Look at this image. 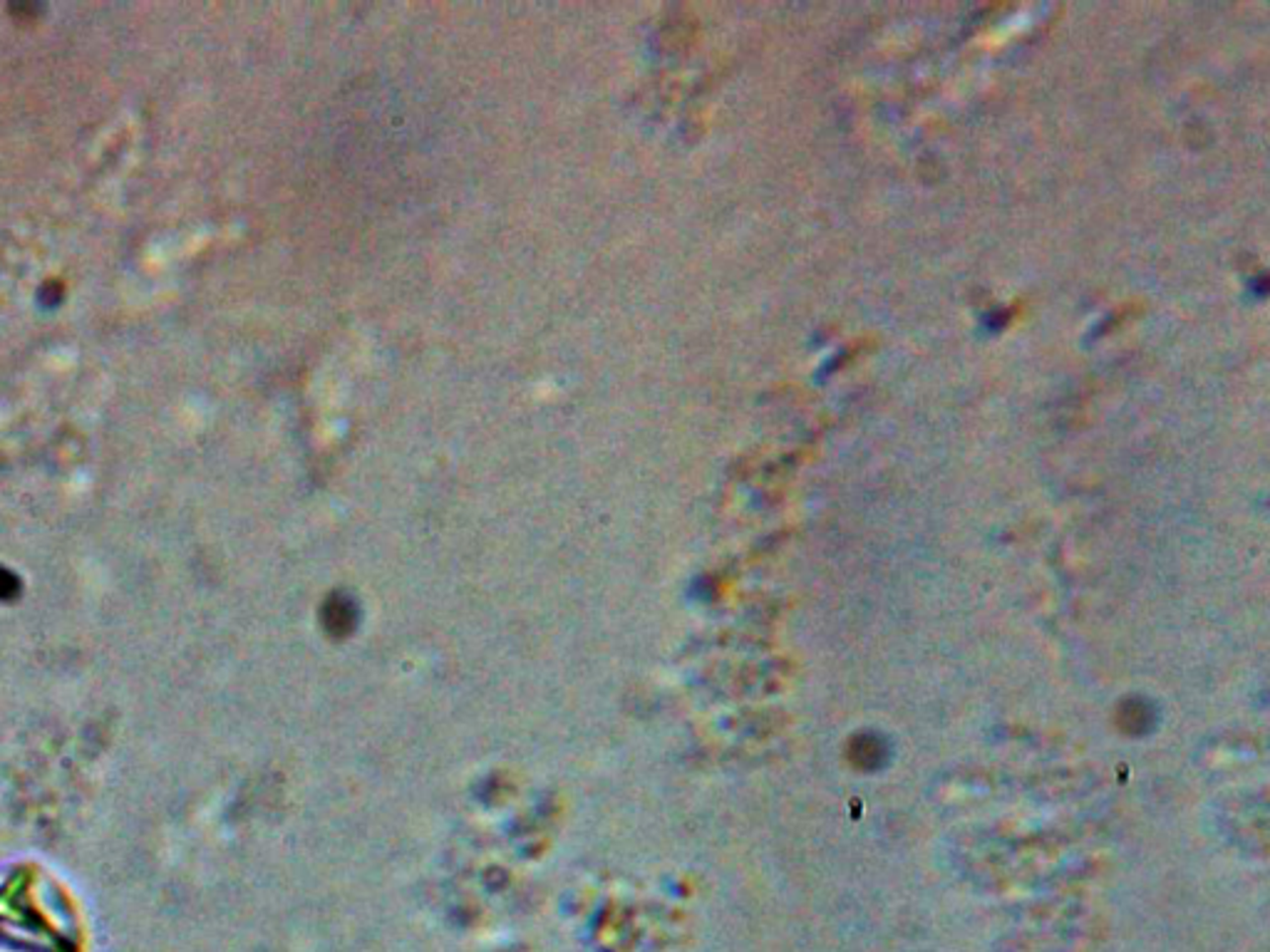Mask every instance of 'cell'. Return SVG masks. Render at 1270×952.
I'll list each match as a JSON object with an SVG mask.
<instances>
[{
  "mask_svg": "<svg viewBox=\"0 0 1270 952\" xmlns=\"http://www.w3.org/2000/svg\"><path fill=\"white\" fill-rule=\"evenodd\" d=\"M1154 720H1156L1154 704H1151L1149 699H1142V697L1127 699V702L1122 704V709H1119V725H1122V730L1127 732V735H1137V737L1146 735L1149 730H1154Z\"/></svg>",
  "mask_w": 1270,
  "mask_h": 952,
  "instance_id": "cell-2",
  "label": "cell"
},
{
  "mask_svg": "<svg viewBox=\"0 0 1270 952\" xmlns=\"http://www.w3.org/2000/svg\"><path fill=\"white\" fill-rule=\"evenodd\" d=\"M849 759L859 769L879 771L881 766H886L889 759H891V747L876 732H861V735L851 737Z\"/></svg>",
  "mask_w": 1270,
  "mask_h": 952,
  "instance_id": "cell-1",
  "label": "cell"
}]
</instances>
